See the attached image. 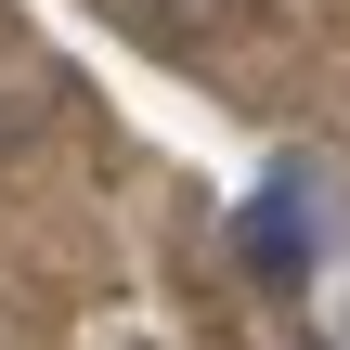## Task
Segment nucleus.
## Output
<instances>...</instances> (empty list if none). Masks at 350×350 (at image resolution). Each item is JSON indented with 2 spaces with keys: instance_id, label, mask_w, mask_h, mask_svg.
Instances as JSON below:
<instances>
[]
</instances>
